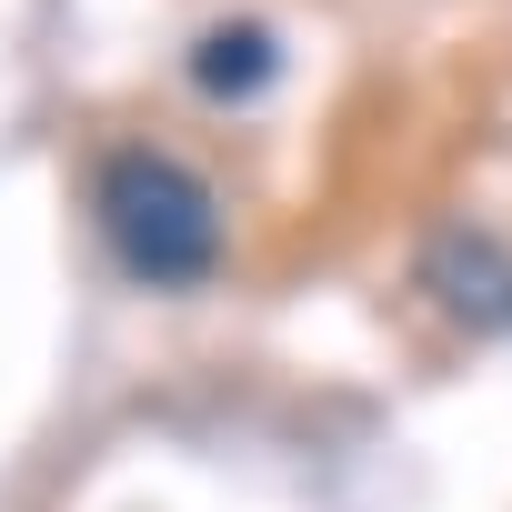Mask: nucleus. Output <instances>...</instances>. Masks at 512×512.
<instances>
[{"label": "nucleus", "mask_w": 512, "mask_h": 512, "mask_svg": "<svg viewBox=\"0 0 512 512\" xmlns=\"http://www.w3.org/2000/svg\"><path fill=\"white\" fill-rule=\"evenodd\" d=\"M91 201H101V241H111L121 282H141V292H201L231 251V221H221L211 181L161 141H121L101 161Z\"/></svg>", "instance_id": "nucleus-1"}, {"label": "nucleus", "mask_w": 512, "mask_h": 512, "mask_svg": "<svg viewBox=\"0 0 512 512\" xmlns=\"http://www.w3.org/2000/svg\"><path fill=\"white\" fill-rule=\"evenodd\" d=\"M422 282H432V302L452 312V322H472V332H512V251L492 241V231H432L422 241Z\"/></svg>", "instance_id": "nucleus-2"}, {"label": "nucleus", "mask_w": 512, "mask_h": 512, "mask_svg": "<svg viewBox=\"0 0 512 512\" xmlns=\"http://www.w3.org/2000/svg\"><path fill=\"white\" fill-rule=\"evenodd\" d=\"M272 71H282V51H272L262 21H221V31L191 41V91L201 101H251V91H272Z\"/></svg>", "instance_id": "nucleus-3"}]
</instances>
